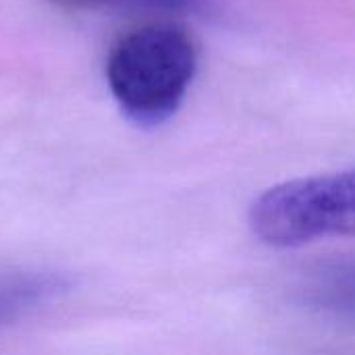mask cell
<instances>
[{"mask_svg":"<svg viewBox=\"0 0 355 355\" xmlns=\"http://www.w3.org/2000/svg\"><path fill=\"white\" fill-rule=\"evenodd\" d=\"M198 69V50L177 23H144L116 40L106 81L125 119L139 127L168 121L181 106Z\"/></svg>","mask_w":355,"mask_h":355,"instance_id":"1","label":"cell"},{"mask_svg":"<svg viewBox=\"0 0 355 355\" xmlns=\"http://www.w3.org/2000/svg\"><path fill=\"white\" fill-rule=\"evenodd\" d=\"M252 231L268 245L295 248L355 235V168L287 181L264 191L250 210Z\"/></svg>","mask_w":355,"mask_h":355,"instance_id":"2","label":"cell"},{"mask_svg":"<svg viewBox=\"0 0 355 355\" xmlns=\"http://www.w3.org/2000/svg\"><path fill=\"white\" fill-rule=\"evenodd\" d=\"M69 281L56 272H15L0 277V327L17 322L67 291Z\"/></svg>","mask_w":355,"mask_h":355,"instance_id":"3","label":"cell"},{"mask_svg":"<svg viewBox=\"0 0 355 355\" xmlns=\"http://www.w3.org/2000/svg\"><path fill=\"white\" fill-rule=\"evenodd\" d=\"M79 8H154V10H189L202 0H56Z\"/></svg>","mask_w":355,"mask_h":355,"instance_id":"4","label":"cell"}]
</instances>
